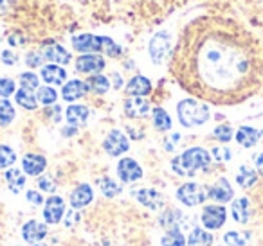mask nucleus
<instances>
[{
  "label": "nucleus",
  "instance_id": "0eeeda50",
  "mask_svg": "<svg viewBox=\"0 0 263 246\" xmlns=\"http://www.w3.org/2000/svg\"><path fill=\"white\" fill-rule=\"evenodd\" d=\"M128 148H130L128 138L124 137V133L121 130H112L106 135L105 140H103V149L110 156H121L123 153L128 151Z\"/></svg>",
  "mask_w": 263,
  "mask_h": 246
},
{
  "label": "nucleus",
  "instance_id": "a211bd4d",
  "mask_svg": "<svg viewBox=\"0 0 263 246\" xmlns=\"http://www.w3.org/2000/svg\"><path fill=\"white\" fill-rule=\"evenodd\" d=\"M87 92H88L87 83H85V81H81V79L69 81V83H65V85H63V88H62L63 99H65V101H69V102L76 101V99H81L83 95H87Z\"/></svg>",
  "mask_w": 263,
  "mask_h": 246
},
{
  "label": "nucleus",
  "instance_id": "79ce46f5",
  "mask_svg": "<svg viewBox=\"0 0 263 246\" xmlns=\"http://www.w3.org/2000/svg\"><path fill=\"white\" fill-rule=\"evenodd\" d=\"M42 61H44V54H42V52H36V51L29 52V54H27V58H26L27 67H31V69H34V67H40Z\"/></svg>",
  "mask_w": 263,
  "mask_h": 246
},
{
  "label": "nucleus",
  "instance_id": "a878e982",
  "mask_svg": "<svg viewBox=\"0 0 263 246\" xmlns=\"http://www.w3.org/2000/svg\"><path fill=\"white\" fill-rule=\"evenodd\" d=\"M87 87H88V92L103 95L110 90V81H108V77H105L103 74H92L87 79Z\"/></svg>",
  "mask_w": 263,
  "mask_h": 246
},
{
  "label": "nucleus",
  "instance_id": "f704fd0d",
  "mask_svg": "<svg viewBox=\"0 0 263 246\" xmlns=\"http://www.w3.org/2000/svg\"><path fill=\"white\" fill-rule=\"evenodd\" d=\"M16 162V153L9 146L0 144V169H8Z\"/></svg>",
  "mask_w": 263,
  "mask_h": 246
},
{
  "label": "nucleus",
  "instance_id": "9d476101",
  "mask_svg": "<svg viewBox=\"0 0 263 246\" xmlns=\"http://www.w3.org/2000/svg\"><path fill=\"white\" fill-rule=\"evenodd\" d=\"M105 69V58L99 54H81L76 59V70L81 74H99Z\"/></svg>",
  "mask_w": 263,
  "mask_h": 246
},
{
  "label": "nucleus",
  "instance_id": "473e14b6",
  "mask_svg": "<svg viewBox=\"0 0 263 246\" xmlns=\"http://www.w3.org/2000/svg\"><path fill=\"white\" fill-rule=\"evenodd\" d=\"M15 119V106L8 99H0V126H8Z\"/></svg>",
  "mask_w": 263,
  "mask_h": 246
},
{
  "label": "nucleus",
  "instance_id": "8fccbe9b",
  "mask_svg": "<svg viewBox=\"0 0 263 246\" xmlns=\"http://www.w3.org/2000/svg\"><path fill=\"white\" fill-rule=\"evenodd\" d=\"M114 87H116V90H119L123 87V79H121L119 74H114Z\"/></svg>",
  "mask_w": 263,
  "mask_h": 246
},
{
  "label": "nucleus",
  "instance_id": "4c0bfd02",
  "mask_svg": "<svg viewBox=\"0 0 263 246\" xmlns=\"http://www.w3.org/2000/svg\"><path fill=\"white\" fill-rule=\"evenodd\" d=\"M101 192L105 196H108V198H114V196H117L121 192V185H117L112 178H105L101 181Z\"/></svg>",
  "mask_w": 263,
  "mask_h": 246
},
{
  "label": "nucleus",
  "instance_id": "f8f14e48",
  "mask_svg": "<svg viewBox=\"0 0 263 246\" xmlns=\"http://www.w3.org/2000/svg\"><path fill=\"white\" fill-rule=\"evenodd\" d=\"M150 112V102L144 97H128L124 101V113L130 119H143Z\"/></svg>",
  "mask_w": 263,
  "mask_h": 246
},
{
  "label": "nucleus",
  "instance_id": "f03ea898",
  "mask_svg": "<svg viewBox=\"0 0 263 246\" xmlns=\"http://www.w3.org/2000/svg\"><path fill=\"white\" fill-rule=\"evenodd\" d=\"M209 166H211V153H208L204 148H190L172 160V169L184 178L195 176L198 171L209 169Z\"/></svg>",
  "mask_w": 263,
  "mask_h": 246
},
{
  "label": "nucleus",
  "instance_id": "de8ad7c7",
  "mask_svg": "<svg viewBox=\"0 0 263 246\" xmlns=\"http://www.w3.org/2000/svg\"><path fill=\"white\" fill-rule=\"evenodd\" d=\"M8 42H9V45H13V47H15V45H24V40H22V38H20V34H18V36H16L15 33H13L11 36L8 38Z\"/></svg>",
  "mask_w": 263,
  "mask_h": 246
},
{
  "label": "nucleus",
  "instance_id": "3c124183",
  "mask_svg": "<svg viewBox=\"0 0 263 246\" xmlns=\"http://www.w3.org/2000/svg\"><path fill=\"white\" fill-rule=\"evenodd\" d=\"M6 11V0H0V13Z\"/></svg>",
  "mask_w": 263,
  "mask_h": 246
},
{
  "label": "nucleus",
  "instance_id": "2eb2a0df",
  "mask_svg": "<svg viewBox=\"0 0 263 246\" xmlns=\"http://www.w3.org/2000/svg\"><path fill=\"white\" fill-rule=\"evenodd\" d=\"M45 235H47V227H45V223H40V221H27L26 224H24L22 228V237L24 241L31 242V244H34V242H40L42 239H45Z\"/></svg>",
  "mask_w": 263,
  "mask_h": 246
},
{
  "label": "nucleus",
  "instance_id": "bb28decb",
  "mask_svg": "<svg viewBox=\"0 0 263 246\" xmlns=\"http://www.w3.org/2000/svg\"><path fill=\"white\" fill-rule=\"evenodd\" d=\"M213 235L205 232L204 228H193L186 241V246H211Z\"/></svg>",
  "mask_w": 263,
  "mask_h": 246
},
{
  "label": "nucleus",
  "instance_id": "cd10ccee",
  "mask_svg": "<svg viewBox=\"0 0 263 246\" xmlns=\"http://www.w3.org/2000/svg\"><path fill=\"white\" fill-rule=\"evenodd\" d=\"M236 181L240 187L243 189H251L252 185L258 181V173H256L252 167L249 166H241L240 169H238V174H236Z\"/></svg>",
  "mask_w": 263,
  "mask_h": 246
},
{
  "label": "nucleus",
  "instance_id": "1a4fd4ad",
  "mask_svg": "<svg viewBox=\"0 0 263 246\" xmlns=\"http://www.w3.org/2000/svg\"><path fill=\"white\" fill-rule=\"evenodd\" d=\"M117 176L124 183H134L143 178V169L134 158H123L117 163Z\"/></svg>",
  "mask_w": 263,
  "mask_h": 246
},
{
  "label": "nucleus",
  "instance_id": "72a5a7b5",
  "mask_svg": "<svg viewBox=\"0 0 263 246\" xmlns=\"http://www.w3.org/2000/svg\"><path fill=\"white\" fill-rule=\"evenodd\" d=\"M36 99H38V102H42L44 106H51V105H54L56 99H58V92L51 87H42V88H38Z\"/></svg>",
  "mask_w": 263,
  "mask_h": 246
},
{
  "label": "nucleus",
  "instance_id": "c9c22d12",
  "mask_svg": "<svg viewBox=\"0 0 263 246\" xmlns=\"http://www.w3.org/2000/svg\"><path fill=\"white\" fill-rule=\"evenodd\" d=\"M162 246H186V237L180 230H170L162 237Z\"/></svg>",
  "mask_w": 263,
  "mask_h": 246
},
{
  "label": "nucleus",
  "instance_id": "c756f323",
  "mask_svg": "<svg viewBox=\"0 0 263 246\" xmlns=\"http://www.w3.org/2000/svg\"><path fill=\"white\" fill-rule=\"evenodd\" d=\"M15 101H16V105H20L24 110H36V106H38L36 95H34L33 92H29V90H24V88L16 90Z\"/></svg>",
  "mask_w": 263,
  "mask_h": 246
},
{
  "label": "nucleus",
  "instance_id": "dca6fc26",
  "mask_svg": "<svg viewBox=\"0 0 263 246\" xmlns=\"http://www.w3.org/2000/svg\"><path fill=\"white\" fill-rule=\"evenodd\" d=\"M45 166H47L45 156L36 155V153H29V155H26L22 160L24 173H27L29 176H38V174H42L45 171Z\"/></svg>",
  "mask_w": 263,
  "mask_h": 246
},
{
  "label": "nucleus",
  "instance_id": "e433bc0d",
  "mask_svg": "<svg viewBox=\"0 0 263 246\" xmlns=\"http://www.w3.org/2000/svg\"><path fill=\"white\" fill-rule=\"evenodd\" d=\"M38 85H40V81H38V76L34 72H24L20 74V87L24 88V90H36Z\"/></svg>",
  "mask_w": 263,
  "mask_h": 246
},
{
  "label": "nucleus",
  "instance_id": "603ef678",
  "mask_svg": "<svg viewBox=\"0 0 263 246\" xmlns=\"http://www.w3.org/2000/svg\"><path fill=\"white\" fill-rule=\"evenodd\" d=\"M31 246H47V244H42V242H34V244H31Z\"/></svg>",
  "mask_w": 263,
  "mask_h": 246
},
{
  "label": "nucleus",
  "instance_id": "423d86ee",
  "mask_svg": "<svg viewBox=\"0 0 263 246\" xmlns=\"http://www.w3.org/2000/svg\"><path fill=\"white\" fill-rule=\"evenodd\" d=\"M170 49H172V34L168 31H161L157 33L150 42V56L154 59L155 65L164 61V58L168 56Z\"/></svg>",
  "mask_w": 263,
  "mask_h": 246
},
{
  "label": "nucleus",
  "instance_id": "6e6552de",
  "mask_svg": "<svg viewBox=\"0 0 263 246\" xmlns=\"http://www.w3.org/2000/svg\"><path fill=\"white\" fill-rule=\"evenodd\" d=\"M202 224L209 230H218L226 223V209L222 205H208L202 210Z\"/></svg>",
  "mask_w": 263,
  "mask_h": 246
},
{
  "label": "nucleus",
  "instance_id": "ea45409f",
  "mask_svg": "<svg viewBox=\"0 0 263 246\" xmlns=\"http://www.w3.org/2000/svg\"><path fill=\"white\" fill-rule=\"evenodd\" d=\"M11 94H15V81L8 79V77H2L0 79V97L8 99Z\"/></svg>",
  "mask_w": 263,
  "mask_h": 246
},
{
  "label": "nucleus",
  "instance_id": "412c9836",
  "mask_svg": "<svg viewBox=\"0 0 263 246\" xmlns=\"http://www.w3.org/2000/svg\"><path fill=\"white\" fill-rule=\"evenodd\" d=\"M184 221H186V217H184V214L180 212L179 209H168L161 216L159 223H161V227L164 228L166 232H170V230H180Z\"/></svg>",
  "mask_w": 263,
  "mask_h": 246
},
{
  "label": "nucleus",
  "instance_id": "49530a36",
  "mask_svg": "<svg viewBox=\"0 0 263 246\" xmlns=\"http://www.w3.org/2000/svg\"><path fill=\"white\" fill-rule=\"evenodd\" d=\"M179 140H180V135L179 133L172 135V137L168 138V142H166V149H168V151H172L173 146H177V142H179Z\"/></svg>",
  "mask_w": 263,
  "mask_h": 246
},
{
  "label": "nucleus",
  "instance_id": "c85d7f7f",
  "mask_svg": "<svg viewBox=\"0 0 263 246\" xmlns=\"http://www.w3.org/2000/svg\"><path fill=\"white\" fill-rule=\"evenodd\" d=\"M6 183L9 185L11 192L18 194L24 189V185H26V176H24V173L20 169H8L6 171Z\"/></svg>",
  "mask_w": 263,
  "mask_h": 246
},
{
  "label": "nucleus",
  "instance_id": "9b49d317",
  "mask_svg": "<svg viewBox=\"0 0 263 246\" xmlns=\"http://www.w3.org/2000/svg\"><path fill=\"white\" fill-rule=\"evenodd\" d=\"M65 214V203L60 196H51V198L45 201V207H44V219L45 223H60Z\"/></svg>",
  "mask_w": 263,
  "mask_h": 246
},
{
  "label": "nucleus",
  "instance_id": "b1692460",
  "mask_svg": "<svg viewBox=\"0 0 263 246\" xmlns=\"http://www.w3.org/2000/svg\"><path fill=\"white\" fill-rule=\"evenodd\" d=\"M42 79L49 85H62L67 79V72L60 65H45L42 67Z\"/></svg>",
  "mask_w": 263,
  "mask_h": 246
},
{
  "label": "nucleus",
  "instance_id": "a18cd8bd",
  "mask_svg": "<svg viewBox=\"0 0 263 246\" xmlns=\"http://www.w3.org/2000/svg\"><path fill=\"white\" fill-rule=\"evenodd\" d=\"M27 199L31 201V205H42L44 203V198L38 191H27Z\"/></svg>",
  "mask_w": 263,
  "mask_h": 246
},
{
  "label": "nucleus",
  "instance_id": "5701e85b",
  "mask_svg": "<svg viewBox=\"0 0 263 246\" xmlns=\"http://www.w3.org/2000/svg\"><path fill=\"white\" fill-rule=\"evenodd\" d=\"M261 131L256 130V128L251 126H241L240 130L236 131V142L243 148H252V146L258 144V140L261 138Z\"/></svg>",
  "mask_w": 263,
  "mask_h": 246
},
{
  "label": "nucleus",
  "instance_id": "a19ab883",
  "mask_svg": "<svg viewBox=\"0 0 263 246\" xmlns=\"http://www.w3.org/2000/svg\"><path fill=\"white\" fill-rule=\"evenodd\" d=\"M211 153L216 162H229V160L233 158V151H231L229 148H215Z\"/></svg>",
  "mask_w": 263,
  "mask_h": 246
},
{
  "label": "nucleus",
  "instance_id": "f257e3e1",
  "mask_svg": "<svg viewBox=\"0 0 263 246\" xmlns=\"http://www.w3.org/2000/svg\"><path fill=\"white\" fill-rule=\"evenodd\" d=\"M170 72L200 101L233 106L258 92L263 61L254 38L238 22L200 16L180 34Z\"/></svg>",
  "mask_w": 263,
  "mask_h": 246
},
{
  "label": "nucleus",
  "instance_id": "393cba45",
  "mask_svg": "<svg viewBox=\"0 0 263 246\" xmlns=\"http://www.w3.org/2000/svg\"><path fill=\"white\" fill-rule=\"evenodd\" d=\"M231 214H233V219L236 223H247L249 217H251V203L247 198H240L236 201H233L231 205Z\"/></svg>",
  "mask_w": 263,
  "mask_h": 246
},
{
  "label": "nucleus",
  "instance_id": "6ab92c4d",
  "mask_svg": "<svg viewBox=\"0 0 263 246\" xmlns=\"http://www.w3.org/2000/svg\"><path fill=\"white\" fill-rule=\"evenodd\" d=\"M134 194H136L137 201H139L141 205L148 207V209L157 210L162 207V196L159 194L155 189H137Z\"/></svg>",
  "mask_w": 263,
  "mask_h": 246
},
{
  "label": "nucleus",
  "instance_id": "4468645a",
  "mask_svg": "<svg viewBox=\"0 0 263 246\" xmlns=\"http://www.w3.org/2000/svg\"><path fill=\"white\" fill-rule=\"evenodd\" d=\"M94 199V191L88 183H80L72 192H70V207L72 209H83Z\"/></svg>",
  "mask_w": 263,
  "mask_h": 246
},
{
  "label": "nucleus",
  "instance_id": "4be33fe9",
  "mask_svg": "<svg viewBox=\"0 0 263 246\" xmlns=\"http://www.w3.org/2000/svg\"><path fill=\"white\" fill-rule=\"evenodd\" d=\"M65 115H67V122H69L70 126H74V128L83 126L88 120V117H90V110L83 105H70L69 108H67Z\"/></svg>",
  "mask_w": 263,
  "mask_h": 246
},
{
  "label": "nucleus",
  "instance_id": "f3484780",
  "mask_svg": "<svg viewBox=\"0 0 263 246\" xmlns=\"http://www.w3.org/2000/svg\"><path fill=\"white\" fill-rule=\"evenodd\" d=\"M152 92V81L144 76L132 77L126 85V94L130 97H144Z\"/></svg>",
  "mask_w": 263,
  "mask_h": 246
},
{
  "label": "nucleus",
  "instance_id": "20e7f679",
  "mask_svg": "<svg viewBox=\"0 0 263 246\" xmlns=\"http://www.w3.org/2000/svg\"><path fill=\"white\" fill-rule=\"evenodd\" d=\"M177 115H179V120L182 126L197 128L208 122L209 117H211V112H209L208 105H204L202 101H197V99H184V101H180L179 106H177Z\"/></svg>",
  "mask_w": 263,
  "mask_h": 246
},
{
  "label": "nucleus",
  "instance_id": "7ed1b4c3",
  "mask_svg": "<svg viewBox=\"0 0 263 246\" xmlns=\"http://www.w3.org/2000/svg\"><path fill=\"white\" fill-rule=\"evenodd\" d=\"M72 47L78 52H105L106 56L117 58L121 56V47L108 36H96V34H80L72 38Z\"/></svg>",
  "mask_w": 263,
  "mask_h": 246
},
{
  "label": "nucleus",
  "instance_id": "37998d69",
  "mask_svg": "<svg viewBox=\"0 0 263 246\" xmlns=\"http://www.w3.org/2000/svg\"><path fill=\"white\" fill-rule=\"evenodd\" d=\"M38 187L45 192H54L56 185H54V181L51 180V176H42L40 180H38Z\"/></svg>",
  "mask_w": 263,
  "mask_h": 246
},
{
  "label": "nucleus",
  "instance_id": "39448f33",
  "mask_svg": "<svg viewBox=\"0 0 263 246\" xmlns=\"http://www.w3.org/2000/svg\"><path fill=\"white\" fill-rule=\"evenodd\" d=\"M208 198V189L200 183H193V181L191 183H184L177 191V199L180 203H184L186 207H197L200 203H204Z\"/></svg>",
  "mask_w": 263,
  "mask_h": 246
},
{
  "label": "nucleus",
  "instance_id": "2f4dec72",
  "mask_svg": "<svg viewBox=\"0 0 263 246\" xmlns=\"http://www.w3.org/2000/svg\"><path fill=\"white\" fill-rule=\"evenodd\" d=\"M251 239L249 232H236V230H231L223 235V241H226L227 246H245Z\"/></svg>",
  "mask_w": 263,
  "mask_h": 246
},
{
  "label": "nucleus",
  "instance_id": "ddd939ff",
  "mask_svg": "<svg viewBox=\"0 0 263 246\" xmlns=\"http://www.w3.org/2000/svg\"><path fill=\"white\" fill-rule=\"evenodd\" d=\"M208 196L216 203H227L233 199V187L226 178H218L211 187L208 189Z\"/></svg>",
  "mask_w": 263,
  "mask_h": 246
},
{
  "label": "nucleus",
  "instance_id": "7c9ffc66",
  "mask_svg": "<svg viewBox=\"0 0 263 246\" xmlns=\"http://www.w3.org/2000/svg\"><path fill=\"white\" fill-rule=\"evenodd\" d=\"M154 124L159 131L172 130V119L164 108H154Z\"/></svg>",
  "mask_w": 263,
  "mask_h": 246
},
{
  "label": "nucleus",
  "instance_id": "09e8293b",
  "mask_svg": "<svg viewBox=\"0 0 263 246\" xmlns=\"http://www.w3.org/2000/svg\"><path fill=\"white\" fill-rule=\"evenodd\" d=\"M254 162H256V167L263 173V153H258V155L254 156Z\"/></svg>",
  "mask_w": 263,
  "mask_h": 246
},
{
  "label": "nucleus",
  "instance_id": "58836bf2",
  "mask_svg": "<svg viewBox=\"0 0 263 246\" xmlns=\"http://www.w3.org/2000/svg\"><path fill=\"white\" fill-rule=\"evenodd\" d=\"M213 135H215L220 142H229L231 138H233V128H231L229 124H220V126L215 128Z\"/></svg>",
  "mask_w": 263,
  "mask_h": 246
},
{
  "label": "nucleus",
  "instance_id": "c03bdc74",
  "mask_svg": "<svg viewBox=\"0 0 263 246\" xmlns=\"http://www.w3.org/2000/svg\"><path fill=\"white\" fill-rule=\"evenodd\" d=\"M16 61H18V56H16V52L2 51V63H6V65H15Z\"/></svg>",
  "mask_w": 263,
  "mask_h": 246
},
{
  "label": "nucleus",
  "instance_id": "aec40b11",
  "mask_svg": "<svg viewBox=\"0 0 263 246\" xmlns=\"http://www.w3.org/2000/svg\"><path fill=\"white\" fill-rule=\"evenodd\" d=\"M42 54H44V58L49 59V61H54V65H67V63L70 61V52L58 44L47 45Z\"/></svg>",
  "mask_w": 263,
  "mask_h": 246
}]
</instances>
